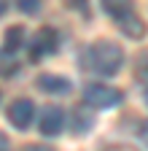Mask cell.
Instances as JSON below:
<instances>
[{"label": "cell", "mask_w": 148, "mask_h": 151, "mask_svg": "<svg viewBox=\"0 0 148 151\" xmlns=\"http://www.w3.org/2000/svg\"><path fill=\"white\" fill-rule=\"evenodd\" d=\"M124 46L116 43V41H108V38H100V41H94L89 46L86 51V62L89 68L94 70L97 76H102V78H110V76H116L121 68H124Z\"/></svg>", "instance_id": "6da1fadb"}, {"label": "cell", "mask_w": 148, "mask_h": 151, "mask_svg": "<svg viewBox=\"0 0 148 151\" xmlns=\"http://www.w3.org/2000/svg\"><path fill=\"white\" fill-rule=\"evenodd\" d=\"M24 43H27L30 62H38V60H43V57H51V54L59 51V32L54 27H49V24H43V27L35 30Z\"/></svg>", "instance_id": "7a4b0ae2"}, {"label": "cell", "mask_w": 148, "mask_h": 151, "mask_svg": "<svg viewBox=\"0 0 148 151\" xmlns=\"http://www.w3.org/2000/svg\"><path fill=\"white\" fill-rule=\"evenodd\" d=\"M84 103L92 111H108L124 103V92L108 84H86L84 86Z\"/></svg>", "instance_id": "3957f363"}, {"label": "cell", "mask_w": 148, "mask_h": 151, "mask_svg": "<svg viewBox=\"0 0 148 151\" xmlns=\"http://www.w3.org/2000/svg\"><path fill=\"white\" fill-rule=\"evenodd\" d=\"M6 119H8L11 127H16L19 132L30 129L32 122H35V103L30 97H16V100H11L8 108H6Z\"/></svg>", "instance_id": "277c9868"}, {"label": "cell", "mask_w": 148, "mask_h": 151, "mask_svg": "<svg viewBox=\"0 0 148 151\" xmlns=\"http://www.w3.org/2000/svg\"><path fill=\"white\" fill-rule=\"evenodd\" d=\"M38 129H41L43 138H57V135H62V129H65V111L59 105H46L41 111Z\"/></svg>", "instance_id": "5b68a950"}, {"label": "cell", "mask_w": 148, "mask_h": 151, "mask_svg": "<svg viewBox=\"0 0 148 151\" xmlns=\"http://www.w3.org/2000/svg\"><path fill=\"white\" fill-rule=\"evenodd\" d=\"M35 86H38L43 94H67L73 89L67 76H59V73H41L35 78Z\"/></svg>", "instance_id": "8992f818"}, {"label": "cell", "mask_w": 148, "mask_h": 151, "mask_svg": "<svg viewBox=\"0 0 148 151\" xmlns=\"http://www.w3.org/2000/svg\"><path fill=\"white\" fill-rule=\"evenodd\" d=\"M92 127H94V111H92L86 103L76 105V108H73V113H70V132L81 138V135H86Z\"/></svg>", "instance_id": "52a82bcc"}, {"label": "cell", "mask_w": 148, "mask_h": 151, "mask_svg": "<svg viewBox=\"0 0 148 151\" xmlns=\"http://www.w3.org/2000/svg\"><path fill=\"white\" fill-rule=\"evenodd\" d=\"M127 38H132V41H140V38L145 35V22H143V16L137 14V8L132 11V14H127V16H121V19H116L113 22Z\"/></svg>", "instance_id": "ba28073f"}, {"label": "cell", "mask_w": 148, "mask_h": 151, "mask_svg": "<svg viewBox=\"0 0 148 151\" xmlns=\"http://www.w3.org/2000/svg\"><path fill=\"white\" fill-rule=\"evenodd\" d=\"M100 6L116 22V19H121V16H127V14L135 11V0H100Z\"/></svg>", "instance_id": "9c48e42d"}, {"label": "cell", "mask_w": 148, "mask_h": 151, "mask_svg": "<svg viewBox=\"0 0 148 151\" xmlns=\"http://www.w3.org/2000/svg\"><path fill=\"white\" fill-rule=\"evenodd\" d=\"M24 41H27V30H24L22 24H14V27H8V30L3 32V49H8V51H14V54L24 46Z\"/></svg>", "instance_id": "30bf717a"}, {"label": "cell", "mask_w": 148, "mask_h": 151, "mask_svg": "<svg viewBox=\"0 0 148 151\" xmlns=\"http://www.w3.org/2000/svg\"><path fill=\"white\" fill-rule=\"evenodd\" d=\"M19 73V60L8 49H0V78H14Z\"/></svg>", "instance_id": "8fae6325"}, {"label": "cell", "mask_w": 148, "mask_h": 151, "mask_svg": "<svg viewBox=\"0 0 148 151\" xmlns=\"http://www.w3.org/2000/svg\"><path fill=\"white\" fill-rule=\"evenodd\" d=\"M16 8H19L24 16H35L43 8V0H16Z\"/></svg>", "instance_id": "7c38bea8"}, {"label": "cell", "mask_w": 148, "mask_h": 151, "mask_svg": "<svg viewBox=\"0 0 148 151\" xmlns=\"http://www.w3.org/2000/svg\"><path fill=\"white\" fill-rule=\"evenodd\" d=\"M19 151H54V148H49V146H43V143H27V146H22Z\"/></svg>", "instance_id": "4fadbf2b"}, {"label": "cell", "mask_w": 148, "mask_h": 151, "mask_svg": "<svg viewBox=\"0 0 148 151\" xmlns=\"http://www.w3.org/2000/svg\"><path fill=\"white\" fill-rule=\"evenodd\" d=\"M102 151H137V148H132V146H124V143H110V146H105Z\"/></svg>", "instance_id": "5bb4252c"}, {"label": "cell", "mask_w": 148, "mask_h": 151, "mask_svg": "<svg viewBox=\"0 0 148 151\" xmlns=\"http://www.w3.org/2000/svg\"><path fill=\"white\" fill-rule=\"evenodd\" d=\"M0 151H11V140H8V135L3 129H0Z\"/></svg>", "instance_id": "9a60e30c"}, {"label": "cell", "mask_w": 148, "mask_h": 151, "mask_svg": "<svg viewBox=\"0 0 148 151\" xmlns=\"http://www.w3.org/2000/svg\"><path fill=\"white\" fill-rule=\"evenodd\" d=\"M6 11H8V0H0V16H6Z\"/></svg>", "instance_id": "2e32d148"}, {"label": "cell", "mask_w": 148, "mask_h": 151, "mask_svg": "<svg viewBox=\"0 0 148 151\" xmlns=\"http://www.w3.org/2000/svg\"><path fill=\"white\" fill-rule=\"evenodd\" d=\"M0 97H3V92H0Z\"/></svg>", "instance_id": "e0dca14e"}, {"label": "cell", "mask_w": 148, "mask_h": 151, "mask_svg": "<svg viewBox=\"0 0 148 151\" xmlns=\"http://www.w3.org/2000/svg\"><path fill=\"white\" fill-rule=\"evenodd\" d=\"M67 3H73V0H67Z\"/></svg>", "instance_id": "ac0fdd59"}]
</instances>
